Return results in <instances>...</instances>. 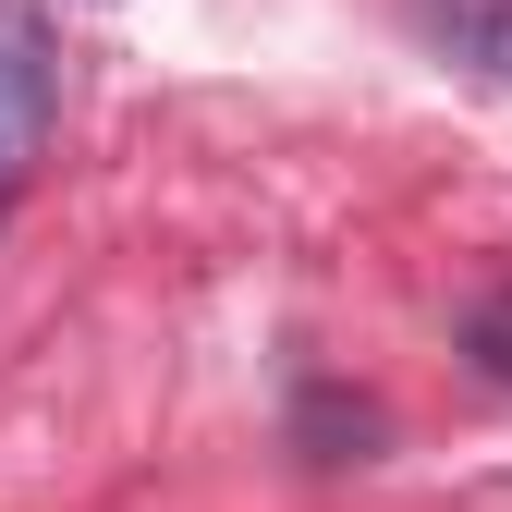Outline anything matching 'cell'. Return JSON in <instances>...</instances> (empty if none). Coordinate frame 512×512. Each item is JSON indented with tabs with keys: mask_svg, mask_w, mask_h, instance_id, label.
I'll list each match as a JSON object with an SVG mask.
<instances>
[{
	"mask_svg": "<svg viewBox=\"0 0 512 512\" xmlns=\"http://www.w3.org/2000/svg\"><path fill=\"white\" fill-rule=\"evenodd\" d=\"M49 122H61V49H49V25L25 0H0V208L37 183Z\"/></svg>",
	"mask_w": 512,
	"mask_h": 512,
	"instance_id": "1",
	"label": "cell"
},
{
	"mask_svg": "<svg viewBox=\"0 0 512 512\" xmlns=\"http://www.w3.org/2000/svg\"><path fill=\"white\" fill-rule=\"evenodd\" d=\"M464 354H476L500 391H512V281H488V293L464 305Z\"/></svg>",
	"mask_w": 512,
	"mask_h": 512,
	"instance_id": "2",
	"label": "cell"
}]
</instances>
